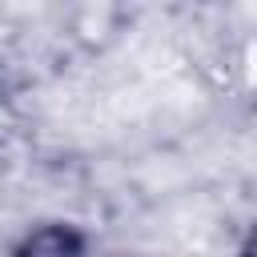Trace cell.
I'll return each instance as SVG.
<instances>
[{"instance_id": "cell-1", "label": "cell", "mask_w": 257, "mask_h": 257, "mask_svg": "<svg viewBox=\"0 0 257 257\" xmlns=\"http://www.w3.org/2000/svg\"><path fill=\"white\" fill-rule=\"evenodd\" d=\"M12 257H88V241L76 225H64V221H48V225H36L28 229Z\"/></svg>"}, {"instance_id": "cell-2", "label": "cell", "mask_w": 257, "mask_h": 257, "mask_svg": "<svg viewBox=\"0 0 257 257\" xmlns=\"http://www.w3.org/2000/svg\"><path fill=\"white\" fill-rule=\"evenodd\" d=\"M241 257H249V249H245V253H241Z\"/></svg>"}]
</instances>
